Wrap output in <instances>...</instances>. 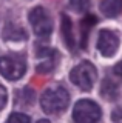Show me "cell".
Returning <instances> with one entry per match:
<instances>
[{
    "mask_svg": "<svg viewBox=\"0 0 122 123\" xmlns=\"http://www.w3.org/2000/svg\"><path fill=\"white\" fill-rule=\"evenodd\" d=\"M68 102H70V95L68 91L62 86L49 88L42 94L40 97V106L45 112L48 114H57L67 109Z\"/></svg>",
    "mask_w": 122,
    "mask_h": 123,
    "instance_id": "cell-1",
    "label": "cell"
},
{
    "mask_svg": "<svg viewBox=\"0 0 122 123\" xmlns=\"http://www.w3.org/2000/svg\"><path fill=\"white\" fill-rule=\"evenodd\" d=\"M97 71L94 68L93 63L90 62H82L77 66H74L70 72V80L71 83H74L77 88H81L83 91H90L93 88L94 82H96Z\"/></svg>",
    "mask_w": 122,
    "mask_h": 123,
    "instance_id": "cell-2",
    "label": "cell"
},
{
    "mask_svg": "<svg viewBox=\"0 0 122 123\" xmlns=\"http://www.w3.org/2000/svg\"><path fill=\"white\" fill-rule=\"evenodd\" d=\"M102 117L101 106L96 102L82 98L73 108V118L76 123H97Z\"/></svg>",
    "mask_w": 122,
    "mask_h": 123,
    "instance_id": "cell-3",
    "label": "cell"
},
{
    "mask_svg": "<svg viewBox=\"0 0 122 123\" xmlns=\"http://www.w3.org/2000/svg\"><path fill=\"white\" fill-rule=\"evenodd\" d=\"M26 72V62L22 55H2L0 57V74L8 80H19Z\"/></svg>",
    "mask_w": 122,
    "mask_h": 123,
    "instance_id": "cell-4",
    "label": "cell"
},
{
    "mask_svg": "<svg viewBox=\"0 0 122 123\" xmlns=\"http://www.w3.org/2000/svg\"><path fill=\"white\" fill-rule=\"evenodd\" d=\"M29 23L33 26V31L36 36L39 37H47L51 34L53 31V20L51 17L48 15V12L43 9L42 6H37L34 9L29 11Z\"/></svg>",
    "mask_w": 122,
    "mask_h": 123,
    "instance_id": "cell-5",
    "label": "cell"
},
{
    "mask_svg": "<svg viewBox=\"0 0 122 123\" xmlns=\"http://www.w3.org/2000/svg\"><path fill=\"white\" fill-rule=\"evenodd\" d=\"M119 48V37L114 31L102 29L97 37V49L104 57H111Z\"/></svg>",
    "mask_w": 122,
    "mask_h": 123,
    "instance_id": "cell-6",
    "label": "cell"
},
{
    "mask_svg": "<svg viewBox=\"0 0 122 123\" xmlns=\"http://www.w3.org/2000/svg\"><path fill=\"white\" fill-rule=\"evenodd\" d=\"M37 55L42 59V63H39V72H49L56 65V59H57V52L54 49H49V48H40Z\"/></svg>",
    "mask_w": 122,
    "mask_h": 123,
    "instance_id": "cell-7",
    "label": "cell"
},
{
    "mask_svg": "<svg viewBox=\"0 0 122 123\" xmlns=\"http://www.w3.org/2000/svg\"><path fill=\"white\" fill-rule=\"evenodd\" d=\"M122 11V0H102L101 2V12L110 18H114Z\"/></svg>",
    "mask_w": 122,
    "mask_h": 123,
    "instance_id": "cell-8",
    "label": "cell"
},
{
    "mask_svg": "<svg viewBox=\"0 0 122 123\" xmlns=\"http://www.w3.org/2000/svg\"><path fill=\"white\" fill-rule=\"evenodd\" d=\"M26 37L28 36H26L25 29H22L17 25H13V23H8L5 31H3V38L5 40H26Z\"/></svg>",
    "mask_w": 122,
    "mask_h": 123,
    "instance_id": "cell-9",
    "label": "cell"
},
{
    "mask_svg": "<svg viewBox=\"0 0 122 123\" xmlns=\"http://www.w3.org/2000/svg\"><path fill=\"white\" fill-rule=\"evenodd\" d=\"M71 20L68 18V15H62V34L63 40H65L67 46L70 49H74V37H73V28H71Z\"/></svg>",
    "mask_w": 122,
    "mask_h": 123,
    "instance_id": "cell-10",
    "label": "cell"
},
{
    "mask_svg": "<svg viewBox=\"0 0 122 123\" xmlns=\"http://www.w3.org/2000/svg\"><path fill=\"white\" fill-rule=\"evenodd\" d=\"M96 22H97V18L94 17V15H91V14H87L85 17H83V20L81 22V26H82V42H81V45L83 46V48L87 46L88 34H90L91 28H93V26L96 25Z\"/></svg>",
    "mask_w": 122,
    "mask_h": 123,
    "instance_id": "cell-11",
    "label": "cell"
},
{
    "mask_svg": "<svg viewBox=\"0 0 122 123\" xmlns=\"http://www.w3.org/2000/svg\"><path fill=\"white\" fill-rule=\"evenodd\" d=\"M102 95L108 100H114L117 97V86L111 80H108V79L104 80V83H102Z\"/></svg>",
    "mask_w": 122,
    "mask_h": 123,
    "instance_id": "cell-12",
    "label": "cell"
},
{
    "mask_svg": "<svg viewBox=\"0 0 122 123\" xmlns=\"http://www.w3.org/2000/svg\"><path fill=\"white\" fill-rule=\"evenodd\" d=\"M91 6V0H70V8L74 12L85 14Z\"/></svg>",
    "mask_w": 122,
    "mask_h": 123,
    "instance_id": "cell-13",
    "label": "cell"
},
{
    "mask_svg": "<svg viewBox=\"0 0 122 123\" xmlns=\"http://www.w3.org/2000/svg\"><path fill=\"white\" fill-rule=\"evenodd\" d=\"M34 100V92L31 88H23L22 91L17 92V103H23V105H31Z\"/></svg>",
    "mask_w": 122,
    "mask_h": 123,
    "instance_id": "cell-14",
    "label": "cell"
},
{
    "mask_svg": "<svg viewBox=\"0 0 122 123\" xmlns=\"http://www.w3.org/2000/svg\"><path fill=\"white\" fill-rule=\"evenodd\" d=\"M6 123H31L29 117L26 114H22V112H13L8 117Z\"/></svg>",
    "mask_w": 122,
    "mask_h": 123,
    "instance_id": "cell-15",
    "label": "cell"
},
{
    "mask_svg": "<svg viewBox=\"0 0 122 123\" xmlns=\"http://www.w3.org/2000/svg\"><path fill=\"white\" fill-rule=\"evenodd\" d=\"M6 100H8V94H6V89L3 88V85L0 83V111L5 108Z\"/></svg>",
    "mask_w": 122,
    "mask_h": 123,
    "instance_id": "cell-16",
    "label": "cell"
},
{
    "mask_svg": "<svg viewBox=\"0 0 122 123\" xmlns=\"http://www.w3.org/2000/svg\"><path fill=\"white\" fill-rule=\"evenodd\" d=\"M113 123H122V108H117V109L113 111Z\"/></svg>",
    "mask_w": 122,
    "mask_h": 123,
    "instance_id": "cell-17",
    "label": "cell"
},
{
    "mask_svg": "<svg viewBox=\"0 0 122 123\" xmlns=\"http://www.w3.org/2000/svg\"><path fill=\"white\" fill-rule=\"evenodd\" d=\"M113 71H114V74L119 77V79H122V62H119V63H117L116 66H114Z\"/></svg>",
    "mask_w": 122,
    "mask_h": 123,
    "instance_id": "cell-18",
    "label": "cell"
},
{
    "mask_svg": "<svg viewBox=\"0 0 122 123\" xmlns=\"http://www.w3.org/2000/svg\"><path fill=\"white\" fill-rule=\"evenodd\" d=\"M37 123H49V122H48V120H39Z\"/></svg>",
    "mask_w": 122,
    "mask_h": 123,
    "instance_id": "cell-19",
    "label": "cell"
}]
</instances>
